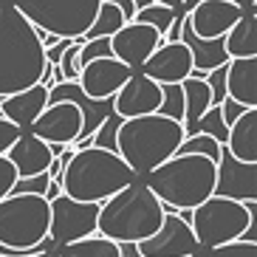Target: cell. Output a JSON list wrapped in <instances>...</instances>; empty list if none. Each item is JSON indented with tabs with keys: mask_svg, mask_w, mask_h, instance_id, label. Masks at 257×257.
<instances>
[{
	"mask_svg": "<svg viewBox=\"0 0 257 257\" xmlns=\"http://www.w3.org/2000/svg\"><path fill=\"white\" fill-rule=\"evenodd\" d=\"M215 161L198 153H173L170 159L139 175L150 192L159 198L164 209L181 212L198 206L215 192Z\"/></svg>",
	"mask_w": 257,
	"mask_h": 257,
	"instance_id": "7a4b0ae2",
	"label": "cell"
},
{
	"mask_svg": "<svg viewBox=\"0 0 257 257\" xmlns=\"http://www.w3.org/2000/svg\"><path fill=\"white\" fill-rule=\"evenodd\" d=\"M119 251H121V257H142L136 249V243H119Z\"/></svg>",
	"mask_w": 257,
	"mask_h": 257,
	"instance_id": "f35d334b",
	"label": "cell"
},
{
	"mask_svg": "<svg viewBox=\"0 0 257 257\" xmlns=\"http://www.w3.org/2000/svg\"><path fill=\"white\" fill-rule=\"evenodd\" d=\"M226 96L243 107H257V57L226 60Z\"/></svg>",
	"mask_w": 257,
	"mask_h": 257,
	"instance_id": "ffe728a7",
	"label": "cell"
},
{
	"mask_svg": "<svg viewBox=\"0 0 257 257\" xmlns=\"http://www.w3.org/2000/svg\"><path fill=\"white\" fill-rule=\"evenodd\" d=\"M178 40H181L184 46L189 48V54H192V74L195 76H204L206 71L218 68V65H223V62L229 60L226 48H223V37H215V40L195 37V34L189 31L187 20H184V26H181V37Z\"/></svg>",
	"mask_w": 257,
	"mask_h": 257,
	"instance_id": "7402d4cb",
	"label": "cell"
},
{
	"mask_svg": "<svg viewBox=\"0 0 257 257\" xmlns=\"http://www.w3.org/2000/svg\"><path fill=\"white\" fill-rule=\"evenodd\" d=\"M187 257H201V254H198V251H195V254H187Z\"/></svg>",
	"mask_w": 257,
	"mask_h": 257,
	"instance_id": "ee69618b",
	"label": "cell"
},
{
	"mask_svg": "<svg viewBox=\"0 0 257 257\" xmlns=\"http://www.w3.org/2000/svg\"><path fill=\"white\" fill-rule=\"evenodd\" d=\"M243 110H246V107L243 105H237V102H234V99H223V102H220V113H223V121H226V127L229 124H232L234 119H237V116L243 113Z\"/></svg>",
	"mask_w": 257,
	"mask_h": 257,
	"instance_id": "d590c367",
	"label": "cell"
},
{
	"mask_svg": "<svg viewBox=\"0 0 257 257\" xmlns=\"http://www.w3.org/2000/svg\"><path fill=\"white\" fill-rule=\"evenodd\" d=\"M139 175L130 170V164L121 159L116 150H102V147H82L74 150L65 164H62V192L74 201H93L102 204L105 198L136 181Z\"/></svg>",
	"mask_w": 257,
	"mask_h": 257,
	"instance_id": "3957f363",
	"label": "cell"
},
{
	"mask_svg": "<svg viewBox=\"0 0 257 257\" xmlns=\"http://www.w3.org/2000/svg\"><path fill=\"white\" fill-rule=\"evenodd\" d=\"M257 209L254 198L251 201H234V198H223L212 192L204 198L198 206H192L187 215V223L195 234V240L201 249H212L220 243L237 240L246 229L254 223Z\"/></svg>",
	"mask_w": 257,
	"mask_h": 257,
	"instance_id": "8992f818",
	"label": "cell"
},
{
	"mask_svg": "<svg viewBox=\"0 0 257 257\" xmlns=\"http://www.w3.org/2000/svg\"><path fill=\"white\" fill-rule=\"evenodd\" d=\"M229 3H234V6H240V9H251V6H257V0H229Z\"/></svg>",
	"mask_w": 257,
	"mask_h": 257,
	"instance_id": "60d3db41",
	"label": "cell"
},
{
	"mask_svg": "<svg viewBox=\"0 0 257 257\" xmlns=\"http://www.w3.org/2000/svg\"><path fill=\"white\" fill-rule=\"evenodd\" d=\"M46 105H48V88L34 82L29 88H23V91L9 93V96L0 99V116L15 121L20 130H29V124L43 113Z\"/></svg>",
	"mask_w": 257,
	"mask_h": 257,
	"instance_id": "ac0fdd59",
	"label": "cell"
},
{
	"mask_svg": "<svg viewBox=\"0 0 257 257\" xmlns=\"http://www.w3.org/2000/svg\"><path fill=\"white\" fill-rule=\"evenodd\" d=\"M226 57H257V9H243L232 29L223 34Z\"/></svg>",
	"mask_w": 257,
	"mask_h": 257,
	"instance_id": "603a6c76",
	"label": "cell"
},
{
	"mask_svg": "<svg viewBox=\"0 0 257 257\" xmlns=\"http://www.w3.org/2000/svg\"><path fill=\"white\" fill-rule=\"evenodd\" d=\"M153 3H161V6H170V9H181L184 0H153Z\"/></svg>",
	"mask_w": 257,
	"mask_h": 257,
	"instance_id": "ab89813d",
	"label": "cell"
},
{
	"mask_svg": "<svg viewBox=\"0 0 257 257\" xmlns=\"http://www.w3.org/2000/svg\"><path fill=\"white\" fill-rule=\"evenodd\" d=\"M46 173L51 175V178H57V181H60V175H62V161L57 159V156L51 159V164H48V170H46Z\"/></svg>",
	"mask_w": 257,
	"mask_h": 257,
	"instance_id": "74e56055",
	"label": "cell"
},
{
	"mask_svg": "<svg viewBox=\"0 0 257 257\" xmlns=\"http://www.w3.org/2000/svg\"><path fill=\"white\" fill-rule=\"evenodd\" d=\"M29 257H57V251H48V249H43V251H37V254H29Z\"/></svg>",
	"mask_w": 257,
	"mask_h": 257,
	"instance_id": "b9f144b4",
	"label": "cell"
},
{
	"mask_svg": "<svg viewBox=\"0 0 257 257\" xmlns=\"http://www.w3.org/2000/svg\"><path fill=\"white\" fill-rule=\"evenodd\" d=\"M51 218H48V240L51 243H71L88 234H96L99 204L93 201H74L65 192L48 201Z\"/></svg>",
	"mask_w": 257,
	"mask_h": 257,
	"instance_id": "9c48e42d",
	"label": "cell"
},
{
	"mask_svg": "<svg viewBox=\"0 0 257 257\" xmlns=\"http://www.w3.org/2000/svg\"><path fill=\"white\" fill-rule=\"evenodd\" d=\"M15 181H17V170H15V164L0 153V198L3 195H9L12 192V187H15Z\"/></svg>",
	"mask_w": 257,
	"mask_h": 257,
	"instance_id": "836d02e7",
	"label": "cell"
},
{
	"mask_svg": "<svg viewBox=\"0 0 257 257\" xmlns=\"http://www.w3.org/2000/svg\"><path fill=\"white\" fill-rule=\"evenodd\" d=\"M37 31L79 40L91 29L102 0H9Z\"/></svg>",
	"mask_w": 257,
	"mask_h": 257,
	"instance_id": "ba28073f",
	"label": "cell"
},
{
	"mask_svg": "<svg viewBox=\"0 0 257 257\" xmlns=\"http://www.w3.org/2000/svg\"><path fill=\"white\" fill-rule=\"evenodd\" d=\"M130 74H133V68L124 65L121 60H116L113 54L110 57H96V60L82 62L79 76H76V88L91 102H110V96L119 91L121 82Z\"/></svg>",
	"mask_w": 257,
	"mask_h": 257,
	"instance_id": "7c38bea8",
	"label": "cell"
},
{
	"mask_svg": "<svg viewBox=\"0 0 257 257\" xmlns=\"http://www.w3.org/2000/svg\"><path fill=\"white\" fill-rule=\"evenodd\" d=\"M96 57H110V37L79 40V68H82V62L96 60Z\"/></svg>",
	"mask_w": 257,
	"mask_h": 257,
	"instance_id": "d6a6232c",
	"label": "cell"
},
{
	"mask_svg": "<svg viewBox=\"0 0 257 257\" xmlns=\"http://www.w3.org/2000/svg\"><path fill=\"white\" fill-rule=\"evenodd\" d=\"M243 9L229 0H198L192 9H187V26L201 40L223 37L232 23L240 17Z\"/></svg>",
	"mask_w": 257,
	"mask_h": 257,
	"instance_id": "e0dca14e",
	"label": "cell"
},
{
	"mask_svg": "<svg viewBox=\"0 0 257 257\" xmlns=\"http://www.w3.org/2000/svg\"><path fill=\"white\" fill-rule=\"evenodd\" d=\"M161 43H164V37H161L159 29H153L150 23H142V20H127L110 34V54L124 65H130L133 71H139L142 62Z\"/></svg>",
	"mask_w": 257,
	"mask_h": 257,
	"instance_id": "4fadbf2b",
	"label": "cell"
},
{
	"mask_svg": "<svg viewBox=\"0 0 257 257\" xmlns=\"http://www.w3.org/2000/svg\"><path fill=\"white\" fill-rule=\"evenodd\" d=\"M46 65L40 31L17 12V6L0 0V96L40 82Z\"/></svg>",
	"mask_w": 257,
	"mask_h": 257,
	"instance_id": "6da1fadb",
	"label": "cell"
},
{
	"mask_svg": "<svg viewBox=\"0 0 257 257\" xmlns=\"http://www.w3.org/2000/svg\"><path fill=\"white\" fill-rule=\"evenodd\" d=\"M195 133H206V136L218 139L220 144L226 142V121H223V113H220V105H209L201 113V119L195 121Z\"/></svg>",
	"mask_w": 257,
	"mask_h": 257,
	"instance_id": "f1b7e54d",
	"label": "cell"
},
{
	"mask_svg": "<svg viewBox=\"0 0 257 257\" xmlns=\"http://www.w3.org/2000/svg\"><path fill=\"white\" fill-rule=\"evenodd\" d=\"M164 220V204L150 187L136 178L99 204L96 232L116 243H139L150 237Z\"/></svg>",
	"mask_w": 257,
	"mask_h": 257,
	"instance_id": "277c9868",
	"label": "cell"
},
{
	"mask_svg": "<svg viewBox=\"0 0 257 257\" xmlns=\"http://www.w3.org/2000/svg\"><path fill=\"white\" fill-rule=\"evenodd\" d=\"M220 150H223V144L218 139L206 136V133H189V136H184V142L178 144L175 153H198V156H206V159L218 161Z\"/></svg>",
	"mask_w": 257,
	"mask_h": 257,
	"instance_id": "4316f807",
	"label": "cell"
},
{
	"mask_svg": "<svg viewBox=\"0 0 257 257\" xmlns=\"http://www.w3.org/2000/svg\"><path fill=\"white\" fill-rule=\"evenodd\" d=\"M48 201L31 192H9L0 198V246L48 249Z\"/></svg>",
	"mask_w": 257,
	"mask_h": 257,
	"instance_id": "52a82bcc",
	"label": "cell"
},
{
	"mask_svg": "<svg viewBox=\"0 0 257 257\" xmlns=\"http://www.w3.org/2000/svg\"><path fill=\"white\" fill-rule=\"evenodd\" d=\"M20 133H23V130L17 127L15 121H9L6 116H0V153H3V156H6V150L17 142Z\"/></svg>",
	"mask_w": 257,
	"mask_h": 257,
	"instance_id": "e575fe53",
	"label": "cell"
},
{
	"mask_svg": "<svg viewBox=\"0 0 257 257\" xmlns=\"http://www.w3.org/2000/svg\"><path fill=\"white\" fill-rule=\"evenodd\" d=\"M187 130L184 121L173 119L164 113H144V116H130L119 121L116 130V153L130 164L136 175H144L164 159H170L178 144L184 142Z\"/></svg>",
	"mask_w": 257,
	"mask_h": 257,
	"instance_id": "5b68a950",
	"label": "cell"
},
{
	"mask_svg": "<svg viewBox=\"0 0 257 257\" xmlns=\"http://www.w3.org/2000/svg\"><path fill=\"white\" fill-rule=\"evenodd\" d=\"M113 3L119 6V12L124 15V20H133V17H136V12H139L136 0H113Z\"/></svg>",
	"mask_w": 257,
	"mask_h": 257,
	"instance_id": "8d00e7d4",
	"label": "cell"
},
{
	"mask_svg": "<svg viewBox=\"0 0 257 257\" xmlns=\"http://www.w3.org/2000/svg\"><path fill=\"white\" fill-rule=\"evenodd\" d=\"M195 3H198V0H184V6H181V9H184V12H187V9H192V6H195Z\"/></svg>",
	"mask_w": 257,
	"mask_h": 257,
	"instance_id": "7bdbcfd3",
	"label": "cell"
},
{
	"mask_svg": "<svg viewBox=\"0 0 257 257\" xmlns=\"http://www.w3.org/2000/svg\"><path fill=\"white\" fill-rule=\"evenodd\" d=\"M57 257H121V251L116 240L96 232V234H88V237H79V240L60 243Z\"/></svg>",
	"mask_w": 257,
	"mask_h": 257,
	"instance_id": "d4e9b609",
	"label": "cell"
},
{
	"mask_svg": "<svg viewBox=\"0 0 257 257\" xmlns=\"http://www.w3.org/2000/svg\"><path fill=\"white\" fill-rule=\"evenodd\" d=\"M110 102H113L110 113H116L119 119L156 113L161 107V85L153 82L150 76H144L142 71H133V74L121 82L119 91L110 96Z\"/></svg>",
	"mask_w": 257,
	"mask_h": 257,
	"instance_id": "5bb4252c",
	"label": "cell"
},
{
	"mask_svg": "<svg viewBox=\"0 0 257 257\" xmlns=\"http://www.w3.org/2000/svg\"><path fill=\"white\" fill-rule=\"evenodd\" d=\"M206 257H257V243L237 237V240H229V243H220V246L206 249Z\"/></svg>",
	"mask_w": 257,
	"mask_h": 257,
	"instance_id": "4dcf8cb0",
	"label": "cell"
},
{
	"mask_svg": "<svg viewBox=\"0 0 257 257\" xmlns=\"http://www.w3.org/2000/svg\"><path fill=\"white\" fill-rule=\"evenodd\" d=\"M178 15V9H170V6H161V3H147V6H142L136 12V17L133 20H142V23H150L153 29L161 31V37L167 34V29H170V23H173V17Z\"/></svg>",
	"mask_w": 257,
	"mask_h": 257,
	"instance_id": "83f0119b",
	"label": "cell"
},
{
	"mask_svg": "<svg viewBox=\"0 0 257 257\" xmlns=\"http://www.w3.org/2000/svg\"><path fill=\"white\" fill-rule=\"evenodd\" d=\"M223 150L237 161L257 164V107H246L237 119L226 127Z\"/></svg>",
	"mask_w": 257,
	"mask_h": 257,
	"instance_id": "44dd1931",
	"label": "cell"
},
{
	"mask_svg": "<svg viewBox=\"0 0 257 257\" xmlns=\"http://www.w3.org/2000/svg\"><path fill=\"white\" fill-rule=\"evenodd\" d=\"M119 116L110 113L99 121L93 127V147H102V150H116V130H119Z\"/></svg>",
	"mask_w": 257,
	"mask_h": 257,
	"instance_id": "1f68e13d",
	"label": "cell"
},
{
	"mask_svg": "<svg viewBox=\"0 0 257 257\" xmlns=\"http://www.w3.org/2000/svg\"><path fill=\"white\" fill-rule=\"evenodd\" d=\"M181 91H184V130L189 136V133H195V121L201 119V113L212 105V91L204 76L195 74L181 79Z\"/></svg>",
	"mask_w": 257,
	"mask_h": 257,
	"instance_id": "cb8c5ba5",
	"label": "cell"
},
{
	"mask_svg": "<svg viewBox=\"0 0 257 257\" xmlns=\"http://www.w3.org/2000/svg\"><path fill=\"white\" fill-rule=\"evenodd\" d=\"M136 249L142 257H187L195 254L201 246H198L195 234L189 229V223L173 209H164V220L161 226L136 243Z\"/></svg>",
	"mask_w": 257,
	"mask_h": 257,
	"instance_id": "8fae6325",
	"label": "cell"
},
{
	"mask_svg": "<svg viewBox=\"0 0 257 257\" xmlns=\"http://www.w3.org/2000/svg\"><path fill=\"white\" fill-rule=\"evenodd\" d=\"M85 127V107L74 99H57L43 107V113L29 124L34 136L48 144H71Z\"/></svg>",
	"mask_w": 257,
	"mask_h": 257,
	"instance_id": "30bf717a",
	"label": "cell"
},
{
	"mask_svg": "<svg viewBox=\"0 0 257 257\" xmlns=\"http://www.w3.org/2000/svg\"><path fill=\"white\" fill-rule=\"evenodd\" d=\"M6 159L15 164L17 175H37L43 170H48L54 153H51V144L48 142L34 136L31 130H23L17 136V142L6 150Z\"/></svg>",
	"mask_w": 257,
	"mask_h": 257,
	"instance_id": "d6986e66",
	"label": "cell"
},
{
	"mask_svg": "<svg viewBox=\"0 0 257 257\" xmlns=\"http://www.w3.org/2000/svg\"><path fill=\"white\" fill-rule=\"evenodd\" d=\"M215 167H218V173H215V195L234 198V201L257 198V164L237 161L226 150H220Z\"/></svg>",
	"mask_w": 257,
	"mask_h": 257,
	"instance_id": "2e32d148",
	"label": "cell"
},
{
	"mask_svg": "<svg viewBox=\"0 0 257 257\" xmlns=\"http://www.w3.org/2000/svg\"><path fill=\"white\" fill-rule=\"evenodd\" d=\"M144 76H150L153 82L170 85V82H181L192 74V54L184 46L181 40H164L156 51L142 62Z\"/></svg>",
	"mask_w": 257,
	"mask_h": 257,
	"instance_id": "9a60e30c",
	"label": "cell"
},
{
	"mask_svg": "<svg viewBox=\"0 0 257 257\" xmlns=\"http://www.w3.org/2000/svg\"><path fill=\"white\" fill-rule=\"evenodd\" d=\"M121 23H127L124 20V15L119 12V6H116L113 0H102L99 3V12H96V17H93V23H91V29L85 31L79 40H93V37H110L116 29H119Z\"/></svg>",
	"mask_w": 257,
	"mask_h": 257,
	"instance_id": "484cf974",
	"label": "cell"
},
{
	"mask_svg": "<svg viewBox=\"0 0 257 257\" xmlns=\"http://www.w3.org/2000/svg\"><path fill=\"white\" fill-rule=\"evenodd\" d=\"M159 113L184 121V91H181V82L161 85V107H159Z\"/></svg>",
	"mask_w": 257,
	"mask_h": 257,
	"instance_id": "f546056e",
	"label": "cell"
}]
</instances>
